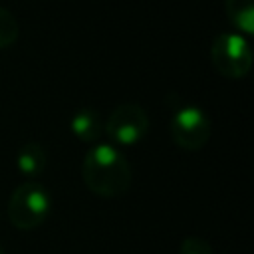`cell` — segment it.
Segmentation results:
<instances>
[{
	"instance_id": "8992f818",
	"label": "cell",
	"mask_w": 254,
	"mask_h": 254,
	"mask_svg": "<svg viewBox=\"0 0 254 254\" xmlns=\"http://www.w3.org/2000/svg\"><path fill=\"white\" fill-rule=\"evenodd\" d=\"M69 129H71V133L77 139H81L85 143H95L103 135V119H101L97 109H93V107H79L71 115Z\"/></svg>"
},
{
	"instance_id": "7a4b0ae2",
	"label": "cell",
	"mask_w": 254,
	"mask_h": 254,
	"mask_svg": "<svg viewBox=\"0 0 254 254\" xmlns=\"http://www.w3.org/2000/svg\"><path fill=\"white\" fill-rule=\"evenodd\" d=\"M52 208L50 190L36 181L18 185L8 200V218L18 230H32L40 226Z\"/></svg>"
},
{
	"instance_id": "52a82bcc",
	"label": "cell",
	"mask_w": 254,
	"mask_h": 254,
	"mask_svg": "<svg viewBox=\"0 0 254 254\" xmlns=\"http://www.w3.org/2000/svg\"><path fill=\"white\" fill-rule=\"evenodd\" d=\"M46 163H48V153L46 149L36 143V141H28L24 143L20 149H18V155H16V167L18 171L24 175V177H38L44 173L46 169Z\"/></svg>"
},
{
	"instance_id": "5b68a950",
	"label": "cell",
	"mask_w": 254,
	"mask_h": 254,
	"mask_svg": "<svg viewBox=\"0 0 254 254\" xmlns=\"http://www.w3.org/2000/svg\"><path fill=\"white\" fill-rule=\"evenodd\" d=\"M171 137L177 147L185 151H200L210 139V117L202 107L183 105L179 107L169 121Z\"/></svg>"
},
{
	"instance_id": "ba28073f",
	"label": "cell",
	"mask_w": 254,
	"mask_h": 254,
	"mask_svg": "<svg viewBox=\"0 0 254 254\" xmlns=\"http://www.w3.org/2000/svg\"><path fill=\"white\" fill-rule=\"evenodd\" d=\"M224 12L238 32H254V0H224Z\"/></svg>"
},
{
	"instance_id": "3957f363",
	"label": "cell",
	"mask_w": 254,
	"mask_h": 254,
	"mask_svg": "<svg viewBox=\"0 0 254 254\" xmlns=\"http://www.w3.org/2000/svg\"><path fill=\"white\" fill-rule=\"evenodd\" d=\"M212 67L228 79L244 77L252 67V50L244 36L236 32H220L210 46Z\"/></svg>"
},
{
	"instance_id": "8fae6325",
	"label": "cell",
	"mask_w": 254,
	"mask_h": 254,
	"mask_svg": "<svg viewBox=\"0 0 254 254\" xmlns=\"http://www.w3.org/2000/svg\"><path fill=\"white\" fill-rule=\"evenodd\" d=\"M0 254H4V250H2V248H0Z\"/></svg>"
},
{
	"instance_id": "277c9868",
	"label": "cell",
	"mask_w": 254,
	"mask_h": 254,
	"mask_svg": "<svg viewBox=\"0 0 254 254\" xmlns=\"http://www.w3.org/2000/svg\"><path fill=\"white\" fill-rule=\"evenodd\" d=\"M147 109L139 103H119L103 121V133L117 145H137L149 133Z\"/></svg>"
},
{
	"instance_id": "30bf717a",
	"label": "cell",
	"mask_w": 254,
	"mask_h": 254,
	"mask_svg": "<svg viewBox=\"0 0 254 254\" xmlns=\"http://www.w3.org/2000/svg\"><path fill=\"white\" fill-rule=\"evenodd\" d=\"M179 254H212V246L200 236H187L179 246Z\"/></svg>"
},
{
	"instance_id": "9c48e42d",
	"label": "cell",
	"mask_w": 254,
	"mask_h": 254,
	"mask_svg": "<svg viewBox=\"0 0 254 254\" xmlns=\"http://www.w3.org/2000/svg\"><path fill=\"white\" fill-rule=\"evenodd\" d=\"M18 36H20V24L16 16L8 8L0 6V50L10 48L18 40Z\"/></svg>"
},
{
	"instance_id": "6da1fadb",
	"label": "cell",
	"mask_w": 254,
	"mask_h": 254,
	"mask_svg": "<svg viewBox=\"0 0 254 254\" xmlns=\"http://www.w3.org/2000/svg\"><path fill=\"white\" fill-rule=\"evenodd\" d=\"M81 179L93 194L115 198L129 190L133 169L117 147L109 143H97L83 157Z\"/></svg>"
}]
</instances>
